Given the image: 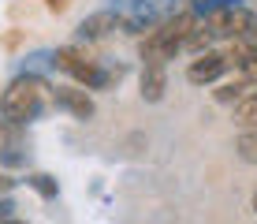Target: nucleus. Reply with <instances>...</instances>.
<instances>
[{
	"label": "nucleus",
	"mask_w": 257,
	"mask_h": 224,
	"mask_svg": "<svg viewBox=\"0 0 257 224\" xmlns=\"http://www.w3.org/2000/svg\"><path fill=\"white\" fill-rule=\"evenodd\" d=\"M52 97V90L49 83L41 75H19V79H12L8 83V90L0 94V116L4 120H15V123H30V120H38V112L45 109V101Z\"/></svg>",
	"instance_id": "obj_1"
},
{
	"label": "nucleus",
	"mask_w": 257,
	"mask_h": 224,
	"mask_svg": "<svg viewBox=\"0 0 257 224\" xmlns=\"http://www.w3.org/2000/svg\"><path fill=\"white\" fill-rule=\"evenodd\" d=\"M194 23H198V12H175L168 15L164 23H157L153 30L146 34V41H142V60H172L179 49H187V38L194 30Z\"/></svg>",
	"instance_id": "obj_2"
},
{
	"label": "nucleus",
	"mask_w": 257,
	"mask_h": 224,
	"mask_svg": "<svg viewBox=\"0 0 257 224\" xmlns=\"http://www.w3.org/2000/svg\"><path fill=\"white\" fill-rule=\"evenodd\" d=\"M201 19L212 30V38H235V41L257 38V15L246 12L242 4H216L209 12H201Z\"/></svg>",
	"instance_id": "obj_3"
},
{
	"label": "nucleus",
	"mask_w": 257,
	"mask_h": 224,
	"mask_svg": "<svg viewBox=\"0 0 257 224\" xmlns=\"http://www.w3.org/2000/svg\"><path fill=\"white\" fill-rule=\"evenodd\" d=\"M52 67H60L64 75L82 83L86 90H104V86H112V79H119V71H104L97 60H90L78 49H56L52 52Z\"/></svg>",
	"instance_id": "obj_4"
},
{
	"label": "nucleus",
	"mask_w": 257,
	"mask_h": 224,
	"mask_svg": "<svg viewBox=\"0 0 257 224\" xmlns=\"http://www.w3.org/2000/svg\"><path fill=\"white\" fill-rule=\"evenodd\" d=\"M175 12H179V0H127L119 19L127 34H142V30H153L157 23H164Z\"/></svg>",
	"instance_id": "obj_5"
},
{
	"label": "nucleus",
	"mask_w": 257,
	"mask_h": 224,
	"mask_svg": "<svg viewBox=\"0 0 257 224\" xmlns=\"http://www.w3.org/2000/svg\"><path fill=\"white\" fill-rule=\"evenodd\" d=\"M231 67V56H224V52H198V60H190V67H187V79L194 86H209V83H216L224 71Z\"/></svg>",
	"instance_id": "obj_6"
},
{
	"label": "nucleus",
	"mask_w": 257,
	"mask_h": 224,
	"mask_svg": "<svg viewBox=\"0 0 257 224\" xmlns=\"http://www.w3.org/2000/svg\"><path fill=\"white\" fill-rule=\"evenodd\" d=\"M23 161H26L23 123H15V120H0V165H4V168H19Z\"/></svg>",
	"instance_id": "obj_7"
},
{
	"label": "nucleus",
	"mask_w": 257,
	"mask_h": 224,
	"mask_svg": "<svg viewBox=\"0 0 257 224\" xmlns=\"http://www.w3.org/2000/svg\"><path fill=\"white\" fill-rule=\"evenodd\" d=\"M52 105L64 109V112H71L75 120H90V116H93V97L86 94L82 83H78V86H56V90H52Z\"/></svg>",
	"instance_id": "obj_8"
},
{
	"label": "nucleus",
	"mask_w": 257,
	"mask_h": 224,
	"mask_svg": "<svg viewBox=\"0 0 257 224\" xmlns=\"http://www.w3.org/2000/svg\"><path fill=\"white\" fill-rule=\"evenodd\" d=\"M116 26H123L119 12H112V8H101V12H93L90 19L78 23V38H86V41H101V38H108Z\"/></svg>",
	"instance_id": "obj_9"
},
{
	"label": "nucleus",
	"mask_w": 257,
	"mask_h": 224,
	"mask_svg": "<svg viewBox=\"0 0 257 224\" xmlns=\"http://www.w3.org/2000/svg\"><path fill=\"white\" fill-rule=\"evenodd\" d=\"M164 64L161 60H146V67H142V97L146 101H161L164 97Z\"/></svg>",
	"instance_id": "obj_10"
},
{
	"label": "nucleus",
	"mask_w": 257,
	"mask_h": 224,
	"mask_svg": "<svg viewBox=\"0 0 257 224\" xmlns=\"http://www.w3.org/2000/svg\"><path fill=\"white\" fill-rule=\"evenodd\" d=\"M231 64L242 71V79L250 86H257V45H246V41H238L235 45V56H231Z\"/></svg>",
	"instance_id": "obj_11"
},
{
	"label": "nucleus",
	"mask_w": 257,
	"mask_h": 224,
	"mask_svg": "<svg viewBox=\"0 0 257 224\" xmlns=\"http://www.w3.org/2000/svg\"><path fill=\"white\" fill-rule=\"evenodd\" d=\"M235 120L238 123H257V90H246L235 101Z\"/></svg>",
	"instance_id": "obj_12"
},
{
	"label": "nucleus",
	"mask_w": 257,
	"mask_h": 224,
	"mask_svg": "<svg viewBox=\"0 0 257 224\" xmlns=\"http://www.w3.org/2000/svg\"><path fill=\"white\" fill-rule=\"evenodd\" d=\"M26 183H30L34 191L41 194V198H56V191H60V187H56V179H52V176H45V172H38V176H26Z\"/></svg>",
	"instance_id": "obj_13"
},
{
	"label": "nucleus",
	"mask_w": 257,
	"mask_h": 224,
	"mask_svg": "<svg viewBox=\"0 0 257 224\" xmlns=\"http://www.w3.org/2000/svg\"><path fill=\"white\" fill-rule=\"evenodd\" d=\"M238 157H242L246 165H257V131L238 134Z\"/></svg>",
	"instance_id": "obj_14"
},
{
	"label": "nucleus",
	"mask_w": 257,
	"mask_h": 224,
	"mask_svg": "<svg viewBox=\"0 0 257 224\" xmlns=\"http://www.w3.org/2000/svg\"><path fill=\"white\" fill-rule=\"evenodd\" d=\"M45 4H49V12H67V8H71V0H45Z\"/></svg>",
	"instance_id": "obj_15"
},
{
	"label": "nucleus",
	"mask_w": 257,
	"mask_h": 224,
	"mask_svg": "<svg viewBox=\"0 0 257 224\" xmlns=\"http://www.w3.org/2000/svg\"><path fill=\"white\" fill-rule=\"evenodd\" d=\"M12 213H15V205L8 202V198H0V220H8V217H12Z\"/></svg>",
	"instance_id": "obj_16"
},
{
	"label": "nucleus",
	"mask_w": 257,
	"mask_h": 224,
	"mask_svg": "<svg viewBox=\"0 0 257 224\" xmlns=\"http://www.w3.org/2000/svg\"><path fill=\"white\" fill-rule=\"evenodd\" d=\"M8 183H12V179H4V176H0V191H4V187H8Z\"/></svg>",
	"instance_id": "obj_17"
},
{
	"label": "nucleus",
	"mask_w": 257,
	"mask_h": 224,
	"mask_svg": "<svg viewBox=\"0 0 257 224\" xmlns=\"http://www.w3.org/2000/svg\"><path fill=\"white\" fill-rule=\"evenodd\" d=\"M253 213H257V194H253Z\"/></svg>",
	"instance_id": "obj_18"
},
{
	"label": "nucleus",
	"mask_w": 257,
	"mask_h": 224,
	"mask_svg": "<svg viewBox=\"0 0 257 224\" xmlns=\"http://www.w3.org/2000/svg\"><path fill=\"white\" fill-rule=\"evenodd\" d=\"M190 4H194V8H198V4H201V0H190Z\"/></svg>",
	"instance_id": "obj_19"
}]
</instances>
